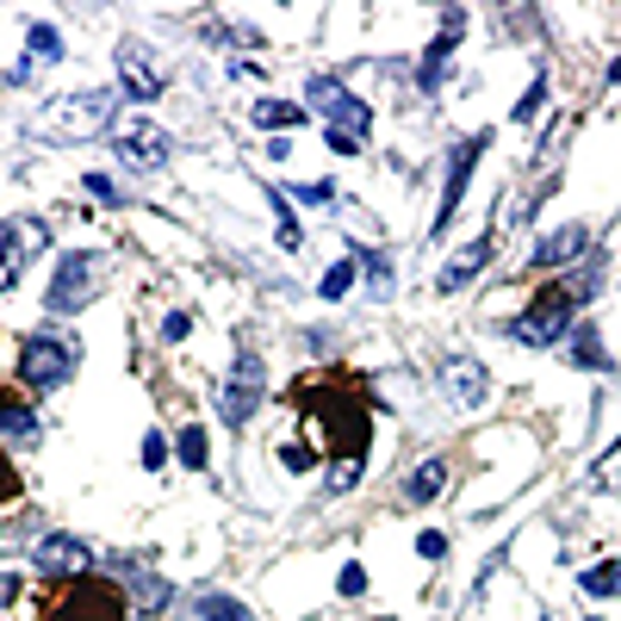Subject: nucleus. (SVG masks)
<instances>
[{"instance_id": "f257e3e1", "label": "nucleus", "mask_w": 621, "mask_h": 621, "mask_svg": "<svg viewBox=\"0 0 621 621\" xmlns=\"http://www.w3.org/2000/svg\"><path fill=\"white\" fill-rule=\"evenodd\" d=\"M590 286H597V274H578V279L566 274V279H553V286H541L535 305L503 324V336H516L522 348H559V342L572 336V317L584 310Z\"/></svg>"}, {"instance_id": "f03ea898", "label": "nucleus", "mask_w": 621, "mask_h": 621, "mask_svg": "<svg viewBox=\"0 0 621 621\" xmlns=\"http://www.w3.org/2000/svg\"><path fill=\"white\" fill-rule=\"evenodd\" d=\"M112 112H119V93L112 88L62 93V100H50V106L31 119V138L38 143H88V138H100V131H112Z\"/></svg>"}, {"instance_id": "7ed1b4c3", "label": "nucleus", "mask_w": 621, "mask_h": 621, "mask_svg": "<svg viewBox=\"0 0 621 621\" xmlns=\"http://www.w3.org/2000/svg\"><path fill=\"white\" fill-rule=\"evenodd\" d=\"M38 621H131V609L112 578H62L44 590Z\"/></svg>"}, {"instance_id": "20e7f679", "label": "nucleus", "mask_w": 621, "mask_h": 621, "mask_svg": "<svg viewBox=\"0 0 621 621\" xmlns=\"http://www.w3.org/2000/svg\"><path fill=\"white\" fill-rule=\"evenodd\" d=\"M305 100H310L305 112H317V119H324V138H355L360 143L373 131V106L360 100V93L342 88L336 75H310L305 81Z\"/></svg>"}, {"instance_id": "39448f33", "label": "nucleus", "mask_w": 621, "mask_h": 621, "mask_svg": "<svg viewBox=\"0 0 621 621\" xmlns=\"http://www.w3.org/2000/svg\"><path fill=\"white\" fill-rule=\"evenodd\" d=\"M75 367H81V348H75V342H62V336H50V329H38V336L19 342V379H26L31 391L69 386Z\"/></svg>"}, {"instance_id": "423d86ee", "label": "nucleus", "mask_w": 621, "mask_h": 621, "mask_svg": "<svg viewBox=\"0 0 621 621\" xmlns=\"http://www.w3.org/2000/svg\"><path fill=\"white\" fill-rule=\"evenodd\" d=\"M267 398V360L255 355V348H236L231 373H224V386H217V417L231 423V429H243L255 410H262Z\"/></svg>"}, {"instance_id": "0eeeda50", "label": "nucleus", "mask_w": 621, "mask_h": 621, "mask_svg": "<svg viewBox=\"0 0 621 621\" xmlns=\"http://www.w3.org/2000/svg\"><path fill=\"white\" fill-rule=\"evenodd\" d=\"M112 155H119L124 169L155 174V169H169L174 138H169V131H162L155 119H124V124H112Z\"/></svg>"}, {"instance_id": "6e6552de", "label": "nucleus", "mask_w": 621, "mask_h": 621, "mask_svg": "<svg viewBox=\"0 0 621 621\" xmlns=\"http://www.w3.org/2000/svg\"><path fill=\"white\" fill-rule=\"evenodd\" d=\"M93 286H100V255H93V248H75V255H62V262H57V279H50V293H44V310H50V317H69V310H81L93 298Z\"/></svg>"}, {"instance_id": "1a4fd4ad", "label": "nucleus", "mask_w": 621, "mask_h": 621, "mask_svg": "<svg viewBox=\"0 0 621 621\" xmlns=\"http://www.w3.org/2000/svg\"><path fill=\"white\" fill-rule=\"evenodd\" d=\"M44 248H50V224H44V217H0V274H7V286H19L26 267L38 262Z\"/></svg>"}, {"instance_id": "9d476101", "label": "nucleus", "mask_w": 621, "mask_h": 621, "mask_svg": "<svg viewBox=\"0 0 621 621\" xmlns=\"http://www.w3.org/2000/svg\"><path fill=\"white\" fill-rule=\"evenodd\" d=\"M112 62H119V88H124V100H155V93L169 88V69H162V57H155L143 38H119Z\"/></svg>"}, {"instance_id": "9b49d317", "label": "nucleus", "mask_w": 621, "mask_h": 621, "mask_svg": "<svg viewBox=\"0 0 621 621\" xmlns=\"http://www.w3.org/2000/svg\"><path fill=\"white\" fill-rule=\"evenodd\" d=\"M491 150V131H472V138H460L448 150V186H441V212H435V236L448 231L454 217H460L466 205V181H472V169H479V155Z\"/></svg>"}, {"instance_id": "f8f14e48", "label": "nucleus", "mask_w": 621, "mask_h": 621, "mask_svg": "<svg viewBox=\"0 0 621 621\" xmlns=\"http://www.w3.org/2000/svg\"><path fill=\"white\" fill-rule=\"evenodd\" d=\"M31 566H38L50 584H62V578H88L93 553H88V541H81V535H44V541L31 547Z\"/></svg>"}, {"instance_id": "ddd939ff", "label": "nucleus", "mask_w": 621, "mask_h": 621, "mask_svg": "<svg viewBox=\"0 0 621 621\" xmlns=\"http://www.w3.org/2000/svg\"><path fill=\"white\" fill-rule=\"evenodd\" d=\"M491 255H497V231H479L472 243L460 248V255H454L448 267H441V274H435V293H441V298L466 293V286H472V279H479L485 267H491Z\"/></svg>"}, {"instance_id": "4468645a", "label": "nucleus", "mask_w": 621, "mask_h": 621, "mask_svg": "<svg viewBox=\"0 0 621 621\" xmlns=\"http://www.w3.org/2000/svg\"><path fill=\"white\" fill-rule=\"evenodd\" d=\"M441 391H448L460 410H479V404L491 398V373L472 355H441Z\"/></svg>"}, {"instance_id": "2eb2a0df", "label": "nucleus", "mask_w": 621, "mask_h": 621, "mask_svg": "<svg viewBox=\"0 0 621 621\" xmlns=\"http://www.w3.org/2000/svg\"><path fill=\"white\" fill-rule=\"evenodd\" d=\"M584 255H590V231H584V224H566V231H553V236L535 243L528 267L541 274V267H566V262H584Z\"/></svg>"}, {"instance_id": "dca6fc26", "label": "nucleus", "mask_w": 621, "mask_h": 621, "mask_svg": "<svg viewBox=\"0 0 621 621\" xmlns=\"http://www.w3.org/2000/svg\"><path fill=\"white\" fill-rule=\"evenodd\" d=\"M169 621H255V615L236 597H224V590H200V597H181Z\"/></svg>"}, {"instance_id": "f3484780", "label": "nucleus", "mask_w": 621, "mask_h": 621, "mask_svg": "<svg viewBox=\"0 0 621 621\" xmlns=\"http://www.w3.org/2000/svg\"><path fill=\"white\" fill-rule=\"evenodd\" d=\"M460 26H466V13H448V26H441V38H435V44H429V57L417 62V88H423V93H435V81L448 75L454 44H460Z\"/></svg>"}, {"instance_id": "a211bd4d", "label": "nucleus", "mask_w": 621, "mask_h": 621, "mask_svg": "<svg viewBox=\"0 0 621 621\" xmlns=\"http://www.w3.org/2000/svg\"><path fill=\"white\" fill-rule=\"evenodd\" d=\"M44 435V423H38V410H31L19 391H0V441H13V448H26V441H38Z\"/></svg>"}, {"instance_id": "6ab92c4d", "label": "nucleus", "mask_w": 621, "mask_h": 621, "mask_svg": "<svg viewBox=\"0 0 621 621\" xmlns=\"http://www.w3.org/2000/svg\"><path fill=\"white\" fill-rule=\"evenodd\" d=\"M566 360H572V367H590V373H609V367H615V360L603 355V336H597L590 324H578L572 336H566Z\"/></svg>"}, {"instance_id": "aec40b11", "label": "nucleus", "mask_w": 621, "mask_h": 621, "mask_svg": "<svg viewBox=\"0 0 621 621\" xmlns=\"http://www.w3.org/2000/svg\"><path fill=\"white\" fill-rule=\"evenodd\" d=\"M441 485H448V460H423L417 472L404 479V503H435Z\"/></svg>"}, {"instance_id": "412c9836", "label": "nucleus", "mask_w": 621, "mask_h": 621, "mask_svg": "<svg viewBox=\"0 0 621 621\" xmlns=\"http://www.w3.org/2000/svg\"><path fill=\"white\" fill-rule=\"evenodd\" d=\"M578 590H584V597H597V603L621 597V559H603V566H590V572L578 578Z\"/></svg>"}, {"instance_id": "4be33fe9", "label": "nucleus", "mask_w": 621, "mask_h": 621, "mask_svg": "<svg viewBox=\"0 0 621 621\" xmlns=\"http://www.w3.org/2000/svg\"><path fill=\"white\" fill-rule=\"evenodd\" d=\"M355 262H360V279L373 286V298H391V262L379 255V248H355Z\"/></svg>"}, {"instance_id": "5701e85b", "label": "nucleus", "mask_w": 621, "mask_h": 621, "mask_svg": "<svg viewBox=\"0 0 621 621\" xmlns=\"http://www.w3.org/2000/svg\"><path fill=\"white\" fill-rule=\"evenodd\" d=\"M255 124H267V131H298V124H305V106H286V100H255Z\"/></svg>"}, {"instance_id": "b1692460", "label": "nucleus", "mask_w": 621, "mask_h": 621, "mask_svg": "<svg viewBox=\"0 0 621 621\" xmlns=\"http://www.w3.org/2000/svg\"><path fill=\"white\" fill-rule=\"evenodd\" d=\"M355 274H360V262H355V255H348V262H336L324 279H317V293H324V298H342V293H348V286H355Z\"/></svg>"}, {"instance_id": "393cba45", "label": "nucleus", "mask_w": 621, "mask_h": 621, "mask_svg": "<svg viewBox=\"0 0 621 621\" xmlns=\"http://www.w3.org/2000/svg\"><path fill=\"white\" fill-rule=\"evenodd\" d=\"M62 57V31L57 26H31V62H57Z\"/></svg>"}, {"instance_id": "a878e982", "label": "nucleus", "mask_w": 621, "mask_h": 621, "mask_svg": "<svg viewBox=\"0 0 621 621\" xmlns=\"http://www.w3.org/2000/svg\"><path fill=\"white\" fill-rule=\"evenodd\" d=\"M590 485H597V491H615V485H621V441L597 466H590Z\"/></svg>"}, {"instance_id": "bb28decb", "label": "nucleus", "mask_w": 621, "mask_h": 621, "mask_svg": "<svg viewBox=\"0 0 621 621\" xmlns=\"http://www.w3.org/2000/svg\"><path fill=\"white\" fill-rule=\"evenodd\" d=\"M205 460H212V448H205V429H181V466L205 472Z\"/></svg>"}, {"instance_id": "cd10ccee", "label": "nucleus", "mask_w": 621, "mask_h": 621, "mask_svg": "<svg viewBox=\"0 0 621 621\" xmlns=\"http://www.w3.org/2000/svg\"><path fill=\"white\" fill-rule=\"evenodd\" d=\"M286 200H305V205H336V181H298V186H286Z\"/></svg>"}, {"instance_id": "c85d7f7f", "label": "nucleus", "mask_w": 621, "mask_h": 621, "mask_svg": "<svg viewBox=\"0 0 621 621\" xmlns=\"http://www.w3.org/2000/svg\"><path fill=\"white\" fill-rule=\"evenodd\" d=\"M274 224H279V248H298V217L286 193H274Z\"/></svg>"}, {"instance_id": "c756f323", "label": "nucleus", "mask_w": 621, "mask_h": 621, "mask_svg": "<svg viewBox=\"0 0 621 621\" xmlns=\"http://www.w3.org/2000/svg\"><path fill=\"white\" fill-rule=\"evenodd\" d=\"M541 100H547V75H535V81H528V93L510 106V119H516V124H528L535 112H541Z\"/></svg>"}, {"instance_id": "7c9ffc66", "label": "nucleus", "mask_w": 621, "mask_h": 621, "mask_svg": "<svg viewBox=\"0 0 621 621\" xmlns=\"http://www.w3.org/2000/svg\"><path fill=\"white\" fill-rule=\"evenodd\" d=\"M279 460H286V472H310V466H317V454H310L305 441H286V448H279Z\"/></svg>"}, {"instance_id": "2f4dec72", "label": "nucleus", "mask_w": 621, "mask_h": 621, "mask_svg": "<svg viewBox=\"0 0 621 621\" xmlns=\"http://www.w3.org/2000/svg\"><path fill=\"white\" fill-rule=\"evenodd\" d=\"M143 466H150V472H162V466H169V441H162V435H143Z\"/></svg>"}, {"instance_id": "473e14b6", "label": "nucleus", "mask_w": 621, "mask_h": 621, "mask_svg": "<svg viewBox=\"0 0 621 621\" xmlns=\"http://www.w3.org/2000/svg\"><path fill=\"white\" fill-rule=\"evenodd\" d=\"M186 329H193V317H186V310H169V317H162V342H169V348L186 336Z\"/></svg>"}, {"instance_id": "72a5a7b5", "label": "nucleus", "mask_w": 621, "mask_h": 621, "mask_svg": "<svg viewBox=\"0 0 621 621\" xmlns=\"http://www.w3.org/2000/svg\"><path fill=\"white\" fill-rule=\"evenodd\" d=\"M342 597H360V590H367V572H360V566H342Z\"/></svg>"}, {"instance_id": "f704fd0d", "label": "nucleus", "mask_w": 621, "mask_h": 621, "mask_svg": "<svg viewBox=\"0 0 621 621\" xmlns=\"http://www.w3.org/2000/svg\"><path fill=\"white\" fill-rule=\"evenodd\" d=\"M417 553L423 559H441V553H448V535H435V528H429V535H417Z\"/></svg>"}, {"instance_id": "c9c22d12", "label": "nucleus", "mask_w": 621, "mask_h": 621, "mask_svg": "<svg viewBox=\"0 0 621 621\" xmlns=\"http://www.w3.org/2000/svg\"><path fill=\"white\" fill-rule=\"evenodd\" d=\"M19 590H26V578L0 572V609H13V603H19Z\"/></svg>"}, {"instance_id": "e433bc0d", "label": "nucleus", "mask_w": 621, "mask_h": 621, "mask_svg": "<svg viewBox=\"0 0 621 621\" xmlns=\"http://www.w3.org/2000/svg\"><path fill=\"white\" fill-rule=\"evenodd\" d=\"M88 193L93 200H106V205H119V186H112L106 174H88Z\"/></svg>"}, {"instance_id": "4c0bfd02", "label": "nucleus", "mask_w": 621, "mask_h": 621, "mask_svg": "<svg viewBox=\"0 0 621 621\" xmlns=\"http://www.w3.org/2000/svg\"><path fill=\"white\" fill-rule=\"evenodd\" d=\"M0 497H19V472H13V460H7V448H0Z\"/></svg>"}, {"instance_id": "58836bf2", "label": "nucleus", "mask_w": 621, "mask_h": 621, "mask_svg": "<svg viewBox=\"0 0 621 621\" xmlns=\"http://www.w3.org/2000/svg\"><path fill=\"white\" fill-rule=\"evenodd\" d=\"M609 81H621V57H615V62H609Z\"/></svg>"}, {"instance_id": "ea45409f", "label": "nucleus", "mask_w": 621, "mask_h": 621, "mask_svg": "<svg viewBox=\"0 0 621 621\" xmlns=\"http://www.w3.org/2000/svg\"><path fill=\"white\" fill-rule=\"evenodd\" d=\"M590 621H597V615H590Z\"/></svg>"}]
</instances>
